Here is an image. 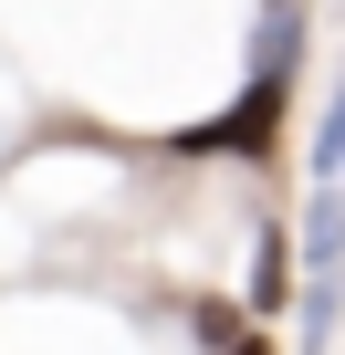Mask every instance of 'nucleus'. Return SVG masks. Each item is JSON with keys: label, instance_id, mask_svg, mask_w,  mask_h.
<instances>
[{"label": "nucleus", "instance_id": "nucleus-5", "mask_svg": "<svg viewBox=\"0 0 345 355\" xmlns=\"http://www.w3.org/2000/svg\"><path fill=\"white\" fill-rule=\"evenodd\" d=\"M241 355H262V345H241Z\"/></svg>", "mask_w": 345, "mask_h": 355}, {"label": "nucleus", "instance_id": "nucleus-4", "mask_svg": "<svg viewBox=\"0 0 345 355\" xmlns=\"http://www.w3.org/2000/svg\"><path fill=\"white\" fill-rule=\"evenodd\" d=\"M251 303H283V241H262V272H251Z\"/></svg>", "mask_w": 345, "mask_h": 355}, {"label": "nucleus", "instance_id": "nucleus-3", "mask_svg": "<svg viewBox=\"0 0 345 355\" xmlns=\"http://www.w3.org/2000/svg\"><path fill=\"white\" fill-rule=\"evenodd\" d=\"M293 42H303V11L293 0H262V73H293Z\"/></svg>", "mask_w": 345, "mask_h": 355}, {"label": "nucleus", "instance_id": "nucleus-2", "mask_svg": "<svg viewBox=\"0 0 345 355\" xmlns=\"http://www.w3.org/2000/svg\"><path fill=\"white\" fill-rule=\"evenodd\" d=\"M303 261L314 272H345V199L314 189V220H303Z\"/></svg>", "mask_w": 345, "mask_h": 355}, {"label": "nucleus", "instance_id": "nucleus-1", "mask_svg": "<svg viewBox=\"0 0 345 355\" xmlns=\"http://www.w3.org/2000/svg\"><path fill=\"white\" fill-rule=\"evenodd\" d=\"M272 115H283V73H251V94H241L220 125H199L189 146H230V157H262V146H272Z\"/></svg>", "mask_w": 345, "mask_h": 355}]
</instances>
